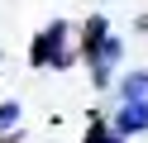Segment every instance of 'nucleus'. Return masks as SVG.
<instances>
[{
  "label": "nucleus",
  "instance_id": "nucleus-7",
  "mask_svg": "<svg viewBox=\"0 0 148 143\" xmlns=\"http://www.w3.org/2000/svg\"><path fill=\"white\" fill-rule=\"evenodd\" d=\"M14 124H19V100H5L0 105V133H14Z\"/></svg>",
  "mask_w": 148,
  "mask_h": 143
},
{
  "label": "nucleus",
  "instance_id": "nucleus-4",
  "mask_svg": "<svg viewBox=\"0 0 148 143\" xmlns=\"http://www.w3.org/2000/svg\"><path fill=\"white\" fill-rule=\"evenodd\" d=\"M119 105H148V72H124L119 76Z\"/></svg>",
  "mask_w": 148,
  "mask_h": 143
},
{
  "label": "nucleus",
  "instance_id": "nucleus-3",
  "mask_svg": "<svg viewBox=\"0 0 148 143\" xmlns=\"http://www.w3.org/2000/svg\"><path fill=\"white\" fill-rule=\"evenodd\" d=\"M110 129L119 138H134V133H148V105H119L110 114Z\"/></svg>",
  "mask_w": 148,
  "mask_h": 143
},
{
  "label": "nucleus",
  "instance_id": "nucleus-8",
  "mask_svg": "<svg viewBox=\"0 0 148 143\" xmlns=\"http://www.w3.org/2000/svg\"><path fill=\"white\" fill-rule=\"evenodd\" d=\"M0 143H19V138H14V133H10V138H0Z\"/></svg>",
  "mask_w": 148,
  "mask_h": 143
},
{
  "label": "nucleus",
  "instance_id": "nucleus-6",
  "mask_svg": "<svg viewBox=\"0 0 148 143\" xmlns=\"http://www.w3.org/2000/svg\"><path fill=\"white\" fill-rule=\"evenodd\" d=\"M81 143H124V138L110 129V119H105V114H91V124H86V138H81Z\"/></svg>",
  "mask_w": 148,
  "mask_h": 143
},
{
  "label": "nucleus",
  "instance_id": "nucleus-2",
  "mask_svg": "<svg viewBox=\"0 0 148 143\" xmlns=\"http://www.w3.org/2000/svg\"><path fill=\"white\" fill-rule=\"evenodd\" d=\"M119 57H124V38H119V34H105V38H100V43L91 48L86 57H81V62L91 67V86H100V91H105V86L115 81Z\"/></svg>",
  "mask_w": 148,
  "mask_h": 143
},
{
  "label": "nucleus",
  "instance_id": "nucleus-5",
  "mask_svg": "<svg viewBox=\"0 0 148 143\" xmlns=\"http://www.w3.org/2000/svg\"><path fill=\"white\" fill-rule=\"evenodd\" d=\"M105 34H110V19H105V14H91L86 24H81V34H77V57H86Z\"/></svg>",
  "mask_w": 148,
  "mask_h": 143
},
{
  "label": "nucleus",
  "instance_id": "nucleus-1",
  "mask_svg": "<svg viewBox=\"0 0 148 143\" xmlns=\"http://www.w3.org/2000/svg\"><path fill=\"white\" fill-rule=\"evenodd\" d=\"M72 62H77L72 24H67V19L43 24L38 34H34V43H29V67H38V72H67Z\"/></svg>",
  "mask_w": 148,
  "mask_h": 143
}]
</instances>
